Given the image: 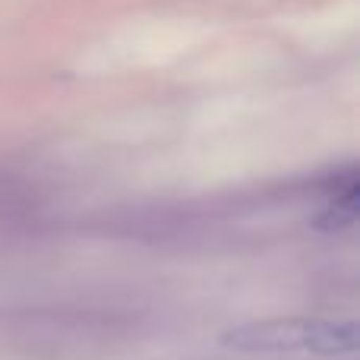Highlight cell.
I'll return each instance as SVG.
<instances>
[{"mask_svg": "<svg viewBox=\"0 0 360 360\" xmlns=\"http://www.w3.org/2000/svg\"><path fill=\"white\" fill-rule=\"evenodd\" d=\"M357 326L335 323V319H266L247 323L224 332V345L237 351H304V354H354L357 351Z\"/></svg>", "mask_w": 360, "mask_h": 360, "instance_id": "6da1fadb", "label": "cell"}]
</instances>
